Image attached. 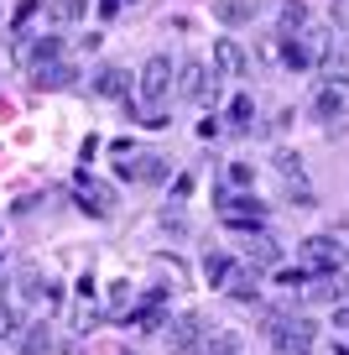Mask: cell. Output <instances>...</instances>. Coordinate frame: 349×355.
<instances>
[{"instance_id":"8992f818","label":"cell","mask_w":349,"mask_h":355,"mask_svg":"<svg viewBox=\"0 0 349 355\" xmlns=\"http://www.w3.org/2000/svg\"><path fill=\"white\" fill-rule=\"evenodd\" d=\"M115 173L131 178V183H156V178L167 173V162L156 152H136V146H120V157H115Z\"/></svg>"},{"instance_id":"9c48e42d","label":"cell","mask_w":349,"mask_h":355,"mask_svg":"<svg viewBox=\"0 0 349 355\" xmlns=\"http://www.w3.org/2000/svg\"><path fill=\"white\" fill-rule=\"evenodd\" d=\"M303 261H307V272H318V277H323V272H339V266H344L328 235H307V241H303Z\"/></svg>"},{"instance_id":"2e32d148","label":"cell","mask_w":349,"mask_h":355,"mask_svg":"<svg viewBox=\"0 0 349 355\" xmlns=\"http://www.w3.org/2000/svg\"><path fill=\"white\" fill-rule=\"evenodd\" d=\"M235 272H240V266L229 261V256H214V251L204 256V277L214 282V288H229V282H235Z\"/></svg>"},{"instance_id":"e0dca14e","label":"cell","mask_w":349,"mask_h":355,"mask_svg":"<svg viewBox=\"0 0 349 355\" xmlns=\"http://www.w3.org/2000/svg\"><path fill=\"white\" fill-rule=\"evenodd\" d=\"M53 350V329L47 324H32V329L21 334V355H47Z\"/></svg>"},{"instance_id":"30bf717a","label":"cell","mask_w":349,"mask_h":355,"mask_svg":"<svg viewBox=\"0 0 349 355\" xmlns=\"http://www.w3.org/2000/svg\"><path fill=\"white\" fill-rule=\"evenodd\" d=\"M214 68L229 73V78H240L245 68H251V58H245V47L235 42V37H219V42H214Z\"/></svg>"},{"instance_id":"cb8c5ba5","label":"cell","mask_w":349,"mask_h":355,"mask_svg":"<svg viewBox=\"0 0 349 355\" xmlns=\"http://www.w3.org/2000/svg\"><path fill=\"white\" fill-rule=\"evenodd\" d=\"M16 329H21V324H16V309H11V303H0V340H11Z\"/></svg>"},{"instance_id":"5b68a950","label":"cell","mask_w":349,"mask_h":355,"mask_svg":"<svg viewBox=\"0 0 349 355\" xmlns=\"http://www.w3.org/2000/svg\"><path fill=\"white\" fill-rule=\"evenodd\" d=\"M344 110H349V73H328L323 84H318V94H313V115L323 125H334Z\"/></svg>"},{"instance_id":"3957f363","label":"cell","mask_w":349,"mask_h":355,"mask_svg":"<svg viewBox=\"0 0 349 355\" xmlns=\"http://www.w3.org/2000/svg\"><path fill=\"white\" fill-rule=\"evenodd\" d=\"M266 334H271V355H313V345H318L313 319H271Z\"/></svg>"},{"instance_id":"ac0fdd59","label":"cell","mask_w":349,"mask_h":355,"mask_svg":"<svg viewBox=\"0 0 349 355\" xmlns=\"http://www.w3.org/2000/svg\"><path fill=\"white\" fill-rule=\"evenodd\" d=\"M251 115H256V100L251 94H235L229 100V131H251Z\"/></svg>"},{"instance_id":"603a6c76","label":"cell","mask_w":349,"mask_h":355,"mask_svg":"<svg viewBox=\"0 0 349 355\" xmlns=\"http://www.w3.org/2000/svg\"><path fill=\"white\" fill-rule=\"evenodd\" d=\"M328 241H334L339 261H349V225H334V230H328Z\"/></svg>"},{"instance_id":"4316f807","label":"cell","mask_w":349,"mask_h":355,"mask_svg":"<svg viewBox=\"0 0 349 355\" xmlns=\"http://www.w3.org/2000/svg\"><path fill=\"white\" fill-rule=\"evenodd\" d=\"M120 11V0H99V16H115Z\"/></svg>"},{"instance_id":"277c9868","label":"cell","mask_w":349,"mask_h":355,"mask_svg":"<svg viewBox=\"0 0 349 355\" xmlns=\"http://www.w3.org/2000/svg\"><path fill=\"white\" fill-rule=\"evenodd\" d=\"M214 204H219V220H224L229 230H261V220H266L261 199H256V193H240V189H224Z\"/></svg>"},{"instance_id":"9a60e30c","label":"cell","mask_w":349,"mask_h":355,"mask_svg":"<svg viewBox=\"0 0 349 355\" xmlns=\"http://www.w3.org/2000/svg\"><path fill=\"white\" fill-rule=\"evenodd\" d=\"M214 16L224 26H245V21H256V6H251V0H219Z\"/></svg>"},{"instance_id":"ffe728a7","label":"cell","mask_w":349,"mask_h":355,"mask_svg":"<svg viewBox=\"0 0 349 355\" xmlns=\"http://www.w3.org/2000/svg\"><path fill=\"white\" fill-rule=\"evenodd\" d=\"M245 256H251V266H282V245L266 241V235H261V241H251V251H245Z\"/></svg>"},{"instance_id":"6da1fadb","label":"cell","mask_w":349,"mask_h":355,"mask_svg":"<svg viewBox=\"0 0 349 355\" xmlns=\"http://www.w3.org/2000/svg\"><path fill=\"white\" fill-rule=\"evenodd\" d=\"M172 89H177V68H172V58H146L141 63V73H136V121L141 125H162L167 121V100H172Z\"/></svg>"},{"instance_id":"484cf974","label":"cell","mask_w":349,"mask_h":355,"mask_svg":"<svg viewBox=\"0 0 349 355\" xmlns=\"http://www.w3.org/2000/svg\"><path fill=\"white\" fill-rule=\"evenodd\" d=\"M334 329H349V303H339V309H334Z\"/></svg>"},{"instance_id":"d6986e66","label":"cell","mask_w":349,"mask_h":355,"mask_svg":"<svg viewBox=\"0 0 349 355\" xmlns=\"http://www.w3.org/2000/svg\"><path fill=\"white\" fill-rule=\"evenodd\" d=\"M84 6H89V0H57V6H47V26L78 21V16H84Z\"/></svg>"},{"instance_id":"44dd1931","label":"cell","mask_w":349,"mask_h":355,"mask_svg":"<svg viewBox=\"0 0 349 355\" xmlns=\"http://www.w3.org/2000/svg\"><path fill=\"white\" fill-rule=\"evenodd\" d=\"M229 298H235V303H256V293H261V282H256L251 277V272H235V282H229Z\"/></svg>"},{"instance_id":"7a4b0ae2","label":"cell","mask_w":349,"mask_h":355,"mask_svg":"<svg viewBox=\"0 0 349 355\" xmlns=\"http://www.w3.org/2000/svg\"><path fill=\"white\" fill-rule=\"evenodd\" d=\"M219 68L214 73H208V63L204 58H183V63H177V94H183V100H193V105H219Z\"/></svg>"},{"instance_id":"8fae6325","label":"cell","mask_w":349,"mask_h":355,"mask_svg":"<svg viewBox=\"0 0 349 355\" xmlns=\"http://www.w3.org/2000/svg\"><path fill=\"white\" fill-rule=\"evenodd\" d=\"M94 94H105V100H131V73H125V68H99Z\"/></svg>"},{"instance_id":"d4e9b609","label":"cell","mask_w":349,"mask_h":355,"mask_svg":"<svg viewBox=\"0 0 349 355\" xmlns=\"http://www.w3.org/2000/svg\"><path fill=\"white\" fill-rule=\"evenodd\" d=\"M251 178H256L251 162H235V167H229V183H251Z\"/></svg>"},{"instance_id":"5bb4252c","label":"cell","mask_w":349,"mask_h":355,"mask_svg":"<svg viewBox=\"0 0 349 355\" xmlns=\"http://www.w3.org/2000/svg\"><path fill=\"white\" fill-rule=\"evenodd\" d=\"M313 26V11H307L303 0H287L282 6V37H297V32H307Z\"/></svg>"},{"instance_id":"ba28073f","label":"cell","mask_w":349,"mask_h":355,"mask_svg":"<svg viewBox=\"0 0 349 355\" xmlns=\"http://www.w3.org/2000/svg\"><path fill=\"white\" fill-rule=\"evenodd\" d=\"M73 199H78V209H89V214H115V193H109V183H99V178H89V173H78L73 178Z\"/></svg>"},{"instance_id":"52a82bcc","label":"cell","mask_w":349,"mask_h":355,"mask_svg":"<svg viewBox=\"0 0 349 355\" xmlns=\"http://www.w3.org/2000/svg\"><path fill=\"white\" fill-rule=\"evenodd\" d=\"M204 340H208L204 313H177L172 329H167V345H172L177 355H198V350H204Z\"/></svg>"},{"instance_id":"7402d4cb","label":"cell","mask_w":349,"mask_h":355,"mask_svg":"<svg viewBox=\"0 0 349 355\" xmlns=\"http://www.w3.org/2000/svg\"><path fill=\"white\" fill-rule=\"evenodd\" d=\"M198 355H240V340H235V334H208Z\"/></svg>"},{"instance_id":"4fadbf2b","label":"cell","mask_w":349,"mask_h":355,"mask_svg":"<svg viewBox=\"0 0 349 355\" xmlns=\"http://www.w3.org/2000/svg\"><path fill=\"white\" fill-rule=\"evenodd\" d=\"M349 293V282H344V272H323L318 282H307V298L313 303H339Z\"/></svg>"},{"instance_id":"7c38bea8","label":"cell","mask_w":349,"mask_h":355,"mask_svg":"<svg viewBox=\"0 0 349 355\" xmlns=\"http://www.w3.org/2000/svg\"><path fill=\"white\" fill-rule=\"evenodd\" d=\"M73 73H78V68L57 58V63H37L32 68V84L37 89H68V84H73Z\"/></svg>"}]
</instances>
